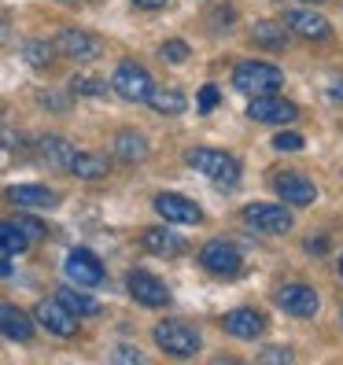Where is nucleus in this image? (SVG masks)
Wrapping results in <instances>:
<instances>
[{
	"instance_id": "1",
	"label": "nucleus",
	"mask_w": 343,
	"mask_h": 365,
	"mask_svg": "<svg viewBox=\"0 0 343 365\" xmlns=\"http://www.w3.org/2000/svg\"><path fill=\"white\" fill-rule=\"evenodd\" d=\"M188 166L207 174L222 192H232L240 181V163L232 159L229 152H218V148H192L188 152Z\"/></svg>"
},
{
	"instance_id": "2",
	"label": "nucleus",
	"mask_w": 343,
	"mask_h": 365,
	"mask_svg": "<svg viewBox=\"0 0 343 365\" xmlns=\"http://www.w3.org/2000/svg\"><path fill=\"white\" fill-rule=\"evenodd\" d=\"M155 343H159V351L170 354V358H192L203 347V336H200V329H192L188 321L170 317V321H159L155 325Z\"/></svg>"
},
{
	"instance_id": "3",
	"label": "nucleus",
	"mask_w": 343,
	"mask_h": 365,
	"mask_svg": "<svg viewBox=\"0 0 343 365\" xmlns=\"http://www.w3.org/2000/svg\"><path fill=\"white\" fill-rule=\"evenodd\" d=\"M232 85L244 93V96H270V93H281L285 74L273 67V63H240L232 71Z\"/></svg>"
},
{
	"instance_id": "4",
	"label": "nucleus",
	"mask_w": 343,
	"mask_h": 365,
	"mask_svg": "<svg viewBox=\"0 0 343 365\" xmlns=\"http://www.w3.org/2000/svg\"><path fill=\"white\" fill-rule=\"evenodd\" d=\"M111 89L122 96V100H130V103H144L148 96H152V74H148L140 63H118L115 67V78H111Z\"/></svg>"
},
{
	"instance_id": "5",
	"label": "nucleus",
	"mask_w": 343,
	"mask_h": 365,
	"mask_svg": "<svg viewBox=\"0 0 343 365\" xmlns=\"http://www.w3.org/2000/svg\"><path fill=\"white\" fill-rule=\"evenodd\" d=\"M34 321L48 336H59V339H74L78 336V314H71L59 299H41L34 307Z\"/></svg>"
},
{
	"instance_id": "6",
	"label": "nucleus",
	"mask_w": 343,
	"mask_h": 365,
	"mask_svg": "<svg viewBox=\"0 0 343 365\" xmlns=\"http://www.w3.org/2000/svg\"><path fill=\"white\" fill-rule=\"evenodd\" d=\"M63 273L71 277V284L74 288H100L103 284V262L96 259V255L89 247H74L67 255V262H63Z\"/></svg>"
},
{
	"instance_id": "7",
	"label": "nucleus",
	"mask_w": 343,
	"mask_h": 365,
	"mask_svg": "<svg viewBox=\"0 0 343 365\" xmlns=\"http://www.w3.org/2000/svg\"><path fill=\"white\" fill-rule=\"evenodd\" d=\"M126 288H130V295L137 299L140 307H148V310H163V307H170V292H166V284L159 281L155 273H148V269H130V277H126Z\"/></svg>"
},
{
	"instance_id": "8",
	"label": "nucleus",
	"mask_w": 343,
	"mask_h": 365,
	"mask_svg": "<svg viewBox=\"0 0 343 365\" xmlns=\"http://www.w3.org/2000/svg\"><path fill=\"white\" fill-rule=\"evenodd\" d=\"M247 115H251L255 122H266V125H288V122L299 118V107H295L292 100H285V96L270 93V96H251Z\"/></svg>"
},
{
	"instance_id": "9",
	"label": "nucleus",
	"mask_w": 343,
	"mask_h": 365,
	"mask_svg": "<svg viewBox=\"0 0 343 365\" xmlns=\"http://www.w3.org/2000/svg\"><path fill=\"white\" fill-rule=\"evenodd\" d=\"M200 262L210 269V273H218V277H237L244 269V259H240V251L232 247L229 240H207L200 247Z\"/></svg>"
},
{
	"instance_id": "10",
	"label": "nucleus",
	"mask_w": 343,
	"mask_h": 365,
	"mask_svg": "<svg viewBox=\"0 0 343 365\" xmlns=\"http://www.w3.org/2000/svg\"><path fill=\"white\" fill-rule=\"evenodd\" d=\"M56 52L71 56V59H78V63H89V59H96V56L103 52V45H100L96 34L78 30V26H67V30H59V37H56Z\"/></svg>"
},
{
	"instance_id": "11",
	"label": "nucleus",
	"mask_w": 343,
	"mask_h": 365,
	"mask_svg": "<svg viewBox=\"0 0 343 365\" xmlns=\"http://www.w3.org/2000/svg\"><path fill=\"white\" fill-rule=\"evenodd\" d=\"M244 222L251 229H259V232L281 236V232L292 229V214L285 207H277V203H251V207H244Z\"/></svg>"
},
{
	"instance_id": "12",
	"label": "nucleus",
	"mask_w": 343,
	"mask_h": 365,
	"mask_svg": "<svg viewBox=\"0 0 343 365\" xmlns=\"http://www.w3.org/2000/svg\"><path fill=\"white\" fill-rule=\"evenodd\" d=\"M155 210H159V218L174 222V225H200L203 222V210L192 200L178 196V192H163V196H155Z\"/></svg>"
},
{
	"instance_id": "13",
	"label": "nucleus",
	"mask_w": 343,
	"mask_h": 365,
	"mask_svg": "<svg viewBox=\"0 0 343 365\" xmlns=\"http://www.w3.org/2000/svg\"><path fill=\"white\" fill-rule=\"evenodd\" d=\"M273 188H277V196H281L285 203H292V207H310V203L317 200L314 181L303 178V174H292V170L277 174V178H273Z\"/></svg>"
},
{
	"instance_id": "14",
	"label": "nucleus",
	"mask_w": 343,
	"mask_h": 365,
	"mask_svg": "<svg viewBox=\"0 0 343 365\" xmlns=\"http://www.w3.org/2000/svg\"><path fill=\"white\" fill-rule=\"evenodd\" d=\"M277 303H281V310L292 314V317H314L317 307H321V299L307 284H285L281 292H277Z\"/></svg>"
},
{
	"instance_id": "15",
	"label": "nucleus",
	"mask_w": 343,
	"mask_h": 365,
	"mask_svg": "<svg viewBox=\"0 0 343 365\" xmlns=\"http://www.w3.org/2000/svg\"><path fill=\"white\" fill-rule=\"evenodd\" d=\"M285 26L299 37H307V41H329L332 37V26H329V19L321 15V11H303V8H295L285 15Z\"/></svg>"
},
{
	"instance_id": "16",
	"label": "nucleus",
	"mask_w": 343,
	"mask_h": 365,
	"mask_svg": "<svg viewBox=\"0 0 343 365\" xmlns=\"http://www.w3.org/2000/svg\"><path fill=\"white\" fill-rule=\"evenodd\" d=\"M222 325H225V332H229L232 339H259V336L266 332V321H262V314H255V310H247V307L229 310Z\"/></svg>"
},
{
	"instance_id": "17",
	"label": "nucleus",
	"mask_w": 343,
	"mask_h": 365,
	"mask_svg": "<svg viewBox=\"0 0 343 365\" xmlns=\"http://www.w3.org/2000/svg\"><path fill=\"white\" fill-rule=\"evenodd\" d=\"M0 336H8L15 343H30L34 339V317L11 303H0Z\"/></svg>"
},
{
	"instance_id": "18",
	"label": "nucleus",
	"mask_w": 343,
	"mask_h": 365,
	"mask_svg": "<svg viewBox=\"0 0 343 365\" xmlns=\"http://www.w3.org/2000/svg\"><path fill=\"white\" fill-rule=\"evenodd\" d=\"M4 196L15 207H56L59 203V196H56L52 188H45V185H11Z\"/></svg>"
},
{
	"instance_id": "19",
	"label": "nucleus",
	"mask_w": 343,
	"mask_h": 365,
	"mask_svg": "<svg viewBox=\"0 0 343 365\" xmlns=\"http://www.w3.org/2000/svg\"><path fill=\"white\" fill-rule=\"evenodd\" d=\"M140 247L144 251H152V255H178L181 247H185V240L178 232H170V229H144L140 232Z\"/></svg>"
},
{
	"instance_id": "20",
	"label": "nucleus",
	"mask_w": 343,
	"mask_h": 365,
	"mask_svg": "<svg viewBox=\"0 0 343 365\" xmlns=\"http://www.w3.org/2000/svg\"><path fill=\"white\" fill-rule=\"evenodd\" d=\"M251 41H255V45H262V48H270V52H281L288 45V26L273 23V19H262V23L251 26Z\"/></svg>"
},
{
	"instance_id": "21",
	"label": "nucleus",
	"mask_w": 343,
	"mask_h": 365,
	"mask_svg": "<svg viewBox=\"0 0 343 365\" xmlns=\"http://www.w3.org/2000/svg\"><path fill=\"white\" fill-rule=\"evenodd\" d=\"M37 148H41V155H45V163H52L56 170H71V163L78 155V148L71 140H63V137H45Z\"/></svg>"
},
{
	"instance_id": "22",
	"label": "nucleus",
	"mask_w": 343,
	"mask_h": 365,
	"mask_svg": "<svg viewBox=\"0 0 343 365\" xmlns=\"http://www.w3.org/2000/svg\"><path fill=\"white\" fill-rule=\"evenodd\" d=\"M115 155L122 163H144L148 159V140L137 133V130H122L115 137Z\"/></svg>"
},
{
	"instance_id": "23",
	"label": "nucleus",
	"mask_w": 343,
	"mask_h": 365,
	"mask_svg": "<svg viewBox=\"0 0 343 365\" xmlns=\"http://www.w3.org/2000/svg\"><path fill=\"white\" fill-rule=\"evenodd\" d=\"M56 299H59V303L67 307L71 314H78V317H96V314H100V303H96L93 295H85L81 288H59Z\"/></svg>"
},
{
	"instance_id": "24",
	"label": "nucleus",
	"mask_w": 343,
	"mask_h": 365,
	"mask_svg": "<svg viewBox=\"0 0 343 365\" xmlns=\"http://www.w3.org/2000/svg\"><path fill=\"white\" fill-rule=\"evenodd\" d=\"M67 174H74V178H81V181H100V178H107V159H100V155H93V152H78Z\"/></svg>"
},
{
	"instance_id": "25",
	"label": "nucleus",
	"mask_w": 343,
	"mask_h": 365,
	"mask_svg": "<svg viewBox=\"0 0 343 365\" xmlns=\"http://www.w3.org/2000/svg\"><path fill=\"white\" fill-rule=\"evenodd\" d=\"M23 59L30 63V67H37V71H48L52 59H56V45L52 41H41V37H30L23 45Z\"/></svg>"
},
{
	"instance_id": "26",
	"label": "nucleus",
	"mask_w": 343,
	"mask_h": 365,
	"mask_svg": "<svg viewBox=\"0 0 343 365\" xmlns=\"http://www.w3.org/2000/svg\"><path fill=\"white\" fill-rule=\"evenodd\" d=\"M148 103H152L159 115H181L185 107H188V103H185V96H181L178 89H159V93L152 89V96H148Z\"/></svg>"
},
{
	"instance_id": "27",
	"label": "nucleus",
	"mask_w": 343,
	"mask_h": 365,
	"mask_svg": "<svg viewBox=\"0 0 343 365\" xmlns=\"http://www.w3.org/2000/svg\"><path fill=\"white\" fill-rule=\"evenodd\" d=\"M23 251H30L26 236L19 232L11 222H0V255H23Z\"/></svg>"
},
{
	"instance_id": "28",
	"label": "nucleus",
	"mask_w": 343,
	"mask_h": 365,
	"mask_svg": "<svg viewBox=\"0 0 343 365\" xmlns=\"http://www.w3.org/2000/svg\"><path fill=\"white\" fill-rule=\"evenodd\" d=\"M11 225H15L19 232H23V236H26V244H30V247H34V244H41V240H45V236H48L45 222L30 218V214H15V218H11Z\"/></svg>"
},
{
	"instance_id": "29",
	"label": "nucleus",
	"mask_w": 343,
	"mask_h": 365,
	"mask_svg": "<svg viewBox=\"0 0 343 365\" xmlns=\"http://www.w3.org/2000/svg\"><path fill=\"white\" fill-rule=\"evenodd\" d=\"M71 93H74V96H103V93H107V81H100V78H93V74H74Z\"/></svg>"
},
{
	"instance_id": "30",
	"label": "nucleus",
	"mask_w": 343,
	"mask_h": 365,
	"mask_svg": "<svg viewBox=\"0 0 343 365\" xmlns=\"http://www.w3.org/2000/svg\"><path fill=\"white\" fill-rule=\"evenodd\" d=\"M159 56L170 59V63H181V59H188V45L185 41H166V45L159 48Z\"/></svg>"
},
{
	"instance_id": "31",
	"label": "nucleus",
	"mask_w": 343,
	"mask_h": 365,
	"mask_svg": "<svg viewBox=\"0 0 343 365\" xmlns=\"http://www.w3.org/2000/svg\"><path fill=\"white\" fill-rule=\"evenodd\" d=\"M273 148H277V152H299V148H303V137H299V133H277Z\"/></svg>"
},
{
	"instance_id": "32",
	"label": "nucleus",
	"mask_w": 343,
	"mask_h": 365,
	"mask_svg": "<svg viewBox=\"0 0 343 365\" xmlns=\"http://www.w3.org/2000/svg\"><path fill=\"white\" fill-rule=\"evenodd\" d=\"M196 107L200 111H214V107H218V89H214V85H203L200 96H196Z\"/></svg>"
},
{
	"instance_id": "33",
	"label": "nucleus",
	"mask_w": 343,
	"mask_h": 365,
	"mask_svg": "<svg viewBox=\"0 0 343 365\" xmlns=\"http://www.w3.org/2000/svg\"><path fill=\"white\" fill-rule=\"evenodd\" d=\"M307 251H310V255H325V251H329V236H310Z\"/></svg>"
},
{
	"instance_id": "34",
	"label": "nucleus",
	"mask_w": 343,
	"mask_h": 365,
	"mask_svg": "<svg viewBox=\"0 0 343 365\" xmlns=\"http://www.w3.org/2000/svg\"><path fill=\"white\" fill-rule=\"evenodd\" d=\"M115 361H144V354L137 347H118L115 351Z\"/></svg>"
},
{
	"instance_id": "35",
	"label": "nucleus",
	"mask_w": 343,
	"mask_h": 365,
	"mask_svg": "<svg viewBox=\"0 0 343 365\" xmlns=\"http://www.w3.org/2000/svg\"><path fill=\"white\" fill-rule=\"evenodd\" d=\"M329 100H332V103H343V78H336V81L329 85Z\"/></svg>"
},
{
	"instance_id": "36",
	"label": "nucleus",
	"mask_w": 343,
	"mask_h": 365,
	"mask_svg": "<svg viewBox=\"0 0 343 365\" xmlns=\"http://www.w3.org/2000/svg\"><path fill=\"white\" fill-rule=\"evenodd\" d=\"M262 361H292V351H266Z\"/></svg>"
},
{
	"instance_id": "37",
	"label": "nucleus",
	"mask_w": 343,
	"mask_h": 365,
	"mask_svg": "<svg viewBox=\"0 0 343 365\" xmlns=\"http://www.w3.org/2000/svg\"><path fill=\"white\" fill-rule=\"evenodd\" d=\"M137 8H148V11H155V8H166V0H133Z\"/></svg>"
},
{
	"instance_id": "38",
	"label": "nucleus",
	"mask_w": 343,
	"mask_h": 365,
	"mask_svg": "<svg viewBox=\"0 0 343 365\" xmlns=\"http://www.w3.org/2000/svg\"><path fill=\"white\" fill-rule=\"evenodd\" d=\"M0 277H11V262L8 259H0Z\"/></svg>"
},
{
	"instance_id": "39",
	"label": "nucleus",
	"mask_w": 343,
	"mask_h": 365,
	"mask_svg": "<svg viewBox=\"0 0 343 365\" xmlns=\"http://www.w3.org/2000/svg\"><path fill=\"white\" fill-rule=\"evenodd\" d=\"M303 4H325V0H303Z\"/></svg>"
},
{
	"instance_id": "40",
	"label": "nucleus",
	"mask_w": 343,
	"mask_h": 365,
	"mask_svg": "<svg viewBox=\"0 0 343 365\" xmlns=\"http://www.w3.org/2000/svg\"><path fill=\"white\" fill-rule=\"evenodd\" d=\"M339 277H343V259H339Z\"/></svg>"
},
{
	"instance_id": "41",
	"label": "nucleus",
	"mask_w": 343,
	"mask_h": 365,
	"mask_svg": "<svg viewBox=\"0 0 343 365\" xmlns=\"http://www.w3.org/2000/svg\"><path fill=\"white\" fill-rule=\"evenodd\" d=\"M4 30H8V26H4V23H0V34H4Z\"/></svg>"
}]
</instances>
